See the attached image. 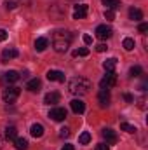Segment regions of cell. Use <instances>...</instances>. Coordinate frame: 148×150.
I'll list each match as a JSON object with an SVG mask.
<instances>
[{"instance_id":"5","label":"cell","mask_w":148,"mask_h":150,"mask_svg":"<svg viewBox=\"0 0 148 150\" xmlns=\"http://www.w3.org/2000/svg\"><path fill=\"white\" fill-rule=\"evenodd\" d=\"M113 35V30H111L110 26H106V25H99L98 28H96V37L99 38V40H106V38H110Z\"/></svg>"},{"instance_id":"26","label":"cell","mask_w":148,"mask_h":150,"mask_svg":"<svg viewBox=\"0 0 148 150\" xmlns=\"http://www.w3.org/2000/svg\"><path fill=\"white\" fill-rule=\"evenodd\" d=\"M141 74H143V68L141 67H132L131 68V77H140Z\"/></svg>"},{"instance_id":"1","label":"cell","mask_w":148,"mask_h":150,"mask_svg":"<svg viewBox=\"0 0 148 150\" xmlns=\"http://www.w3.org/2000/svg\"><path fill=\"white\" fill-rule=\"evenodd\" d=\"M72 38H73V35L70 32H65V30L54 32V35H52V47H54V51L56 52H66L70 44H72Z\"/></svg>"},{"instance_id":"33","label":"cell","mask_w":148,"mask_h":150,"mask_svg":"<svg viewBox=\"0 0 148 150\" xmlns=\"http://www.w3.org/2000/svg\"><path fill=\"white\" fill-rule=\"evenodd\" d=\"M5 7H7V9H11V11H12V9H16V7H18V5H16V2H12V0H11V2H9V0H7V2H5Z\"/></svg>"},{"instance_id":"23","label":"cell","mask_w":148,"mask_h":150,"mask_svg":"<svg viewBox=\"0 0 148 150\" xmlns=\"http://www.w3.org/2000/svg\"><path fill=\"white\" fill-rule=\"evenodd\" d=\"M105 5H106V9H110V11H115V9H118V5H120V2L118 0H101Z\"/></svg>"},{"instance_id":"13","label":"cell","mask_w":148,"mask_h":150,"mask_svg":"<svg viewBox=\"0 0 148 150\" xmlns=\"http://www.w3.org/2000/svg\"><path fill=\"white\" fill-rule=\"evenodd\" d=\"M70 107H72V110L75 113H84V110H85V103L82 100H72Z\"/></svg>"},{"instance_id":"36","label":"cell","mask_w":148,"mask_h":150,"mask_svg":"<svg viewBox=\"0 0 148 150\" xmlns=\"http://www.w3.org/2000/svg\"><path fill=\"white\" fill-rule=\"evenodd\" d=\"M124 100H125L127 103H132V96H131V94H127V93L124 94Z\"/></svg>"},{"instance_id":"2","label":"cell","mask_w":148,"mask_h":150,"mask_svg":"<svg viewBox=\"0 0 148 150\" xmlns=\"http://www.w3.org/2000/svg\"><path fill=\"white\" fill-rule=\"evenodd\" d=\"M91 87H92L91 80H87V79H84V77H75V79L70 80V84H68L70 93L75 94V96H84V94H87V93L91 91Z\"/></svg>"},{"instance_id":"4","label":"cell","mask_w":148,"mask_h":150,"mask_svg":"<svg viewBox=\"0 0 148 150\" xmlns=\"http://www.w3.org/2000/svg\"><path fill=\"white\" fill-rule=\"evenodd\" d=\"M99 86H101V89H110L113 86H117V75H115V72H106V75L101 79Z\"/></svg>"},{"instance_id":"15","label":"cell","mask_w":148,"mask_h":150,"mask_svg":"<svg viewBox=\"0 0 148 150\" xmlns=\"http://www.w3.org/2000/svg\"><path fill=\"white\" fill-rule=\"evenodd\" d=\"M18 138V129L14 126H7L5 127V140L7 142H14Z\"/></svg>"},{"instance_id":"25","label":"cell","mask_w":148,"mask_h":150,"mask_svg":"<svg viewBox=\"0 0 148 150\" xmlns=\"http://www.w3.org/2000/svg\"><path fill=\"white\" fill-rule=\"evenodd\" d=\"M89 142H91V134H89V133H82V134L78 136V143H80V145H87Z\"/></svg>"},{"instance_id":"11","label":"cell","mask_w":148,"mask_h":150,"mask_svg":"<svg viewBox=\"0 0 148 150\" xmlns=\"http://www.w3.org/2000/svg\"><path fill=\"white\" fill-rule=\"evenodd\" d=\"M47 79L49 80H56V82H65V74L59 70H49L47 72Z\"/></svg>"},{"instance_id":"30","label":"cell","mask_w":148,"mask_h":150,"mask_svg":"<svg viewBox=\"0 0 148 150\" xmlns=\"http://www.w3.org/2000/svg\"><path fill=\"white\" fill-rule=\"evenodd\" d=\"M106 49H108L106 44H98V45H96V51H98V52H105Z\"/></svg>"},{"instance_id":"38","label":"cell","mask_w":148,"mask_h":150,"mask_svg":"<svg viewBox=\"0 0 148 150\" xmlns=\"http://www.w3.org/2000/svg\"><path fill=\"white\" fill-rule=\"evenodd\" d=\"M0 147H2V136H0Z\"/></svg>"},{"instance_id":"37","label":"cell","mask_w":148,"mask_h":150,"mask_svg":"<svg viewBox=\"0 0 148 150\" xmlns=\"http://www.w3.org/2000/svg\"><path fill=\"white\" fill-rule=\"evenodd\" d=\"M61 150H75V147H73V145H65Z\"/></svg>"},{"instance_id":"9","label":"cell","mask_w":148,"mask_h":150,"mask_svg":"<svg viewBox=\"0 0 148 150\" xmlns=\"http://www.w3.org/2000/svg\"><path fill=\"white\" fill-rule=\"evenodd\" d=\"M18 51L16 49H12V47H9V49H4L2 51V63H7V59H12V58H18Z\"/></svg>"},{"instance_id":"18","label":"cell","mask_w":148,"mask_h":150,"mask_svg":"<svg viewBox=\"0 0 148 150\" xmlns=\"http://www.w3.org/2000/svg\"><path fill=\"white\" fill-rule=\"evenodd\" d=\"M115 67H117V58H108L105 63H103V68L106 72H115Z\"/></svg>"},{"instance_id":"8","label":"cell","mask_w":148,"mask_h":150,"mask_svg":"<svg viewBox=\"0 0 148 150\" xmlns=\"http://www.w3.org/2000/svg\"><path fill=\"white\" fill-rule=\"evenodd\" d=\"M101 134H103V138L106 140V145H115V143H117V140H118L113 129H103V133H101Z\"/></svg>"},{"instance_id":"6","label":"cell","mask_w":148,"mask_h":150,"mask_svg":"<svg viewBox=\"0 0 148 150\" xmlns=\"http://www.w3.org/2000/svg\"><path fill=\"white\" fill-rule=\"evenodd\" d=\"M49 119H52V120H56V122H61V120H65L66 119V110L65 108H52L51 112H49Z\"/></svg>"},{"instance_id":"32","label":"cell","mask_w":148,"mask_h":150,"mask_svg":"<svg viewBox=\"0 0 148 150\" xmlns=\"http://www.w3.org/2000/svg\"><path fill=\"white\" fill-rule=\"evenodd\" d=\"M138 30H140V33H145V32H148V25L147 23H141V25L138 26Z\"/></svg>"},{"instance_id":"19","label":"cell","mask_w":148,"mask_h":150,"mask_svg":"<svg viewBox=\"0 0 148 150\" xmlns=\"http://www.w3.org/2000/svg\"><path fill=\"white\" fill-rule=\"evenodd\" d=\"M14 147L18 150H28V140L26 138H16L14 140Z\"/></svg>"},{"instance_id":"27","label":"cell","mask_w":148,"mask_h":150,"mask_svg":"<svg viewBox=\"0 0 148 150\" xmlns=\"http://www.w3.org/2000/svg\"><path fill=\"white\" fill-rule=\"evenodd\" d=\"M70 136V129L68 127H61L59 129V138H68Z\"/></svg>"},{"instance_id":"21","label":"cell","mask_w":148,"mask_h":150,"mask_svg":"<svg viewBox=\"0 0 148 150\" xmlns=\"http://www.w3.org/2000/svg\"><path fill=\"white\" fill-rule=\"evenodd\" d=\"M4 80L5 82H16V80H19V74L14 72V70H9L7 74L4 75Z\"/></svg>"},{"instance_id":"3","label":"cell","mask_w":148,"mask_h":150,"mask_svg":"<svg viewBox=\"0 0 148 150\" xmlns=\"http://www.w3.org/2000/svg\"><path fill=\"white\" fill-rule=\"evenodd\" d=\"M21 94V89L19 87H5L4 93H2V98L5 103H14Z\"/></svg>"},{"instance_id":"31","label":"cell","mask_w":148,"mask_h":150,"mask_svg":"<svg viewBox=\"0 0 148 150\" xmlns=\"http://www.w3.org/2000/svg\"><path fill=\"white\" fill-rule=\"evenodd\" d=\"M82 40H84V44H85V45H89V44H92V37H91V35H87V33H85V35L82 37Z\"/></svg>"},{"instance_id":"7","label":"cell","mask_w":148,"mask_h":150,"mask_svg":"<svg viewBox=\"0 0 148 150\" xmlns=\"http://www.w3.org/2000/svg\"><path fill=\"white\" fill-rule=\"evenodd\" d=\"M87 5L85 4H77L73 7V19H84L87 16Z\"/></svg>"},{"instance_id":"24","label":"cell","mask_w":148,"mask_h":150,"mask_svg":"<svg viewBox=\"0 0 148 150\" xmlns=\"http://www.w3.org/2000/svg\"><path fill=\"white\" fill-rule=\"evenodd\" d=\"M122 45H124L125 51H132V49H134V40H132V38H124Z\"/></svg>"},{"instance_id":"14","label":"cell","mask_w":148,"mask_h":150,"mask_svg":"<svg viewBox=\"0 0 148 150\" xmlns=\"http://www.w3.org/2000/svg\"><path fill=\"white\" fill-rule=\"evenodd\" d=\"M30 134L33 136V138H42L44 136V126L42 124H33L32 127H30Z\"/></svg>"},{"instance_id":"10","label":"cell","mask_w":148,"mask_h":150,"mask_svg":"<svg viewBox=\"0 0 148 150\" xmlns=\"http://www.w3.org/2000/svg\"><path fill=\"white\" fill-rule=\"evenodd\" d=\"M98 101L101 103V107H108V105H110V93H108V89H101V91H99Z\"/></svg>"},{"instance_id":"16","label":"cell","mask_w":148,"mask_h":150,"mask_svg":"<svg viewBox=\"0 0 148 150\" xmlns=\"http://www.w3.org/2000/svg\"><path fill=\"white\" fill-rule=\"evenodd\" d=\"M47 45H49V40L45 37H38L35 40V49H37L38 52H42V51H45L47 49Z\"/></svg>"},{"instance_id":"17","label":"cell","mask_w":148,"mask_h":150,"mask_svg":"<svg viewBox=\"0 0 148 150\" xmlns=\"http://www.w3.org/2000/svg\"><path fill=\"white\" fill-rule=\"evenodd\" d=\"M129 19H132V21H140V19H143V12H141L140 9L131 7V9H129Z\"/></svg>"},{"instance_id":"35","label":"cell","mask_w":148,"mask_h":150,"mask_svg":"<svg viewBox=\"0 0 148 150\" xmlns=\"http://www.w3.org/2000/svg\"><path fill=\"white\" fill-rule=\"evenodd\" d=\"M5 38H7V32H5V30H2V28H0V42H4V40H5Z\"/></svg>"},{"instance_id":"12","label":"cell","mask_w":148,"mask_h":150,"mask_svg":"<svg viewBox=\"0 0 148 150\" xmlns=\"http://www.w3.org/2000/svg\"><path fill=\"white\" fill-rule=\"evenodd\" d=\"M44 101H45L47 105H56V103H59V93H56V91L47 93L45 98H44Z\"/></svg>"},{"instance_id":"28","label":"cell","mask_w":148,"mask_h":150,"mask_svg":"<svg viewBox=\"0 0 148 150\" xmlns=\"http://www.w3.org/2000/svg\"><path fill=\"white\" fill-rule=\"evenodd\" d=\"M105 19L113 21V19H115V12H113V11H110V9H106V11H105Z\"/></svg>"},{"instance_id":"29","label":"cell","mask_w":148,"mask_h":150,"mask_svg":"<svg viewBox=\"0 0 148 150\" xmlns=\"http://www.w3.org/2000/svg\"><path fill=\"white\" fill-rule=\"evenodd\" d=\"M87 54H89V49L87 47H82V49L77 51V56H87Z\"/></svg>"},{"instance_id":"22","label":"cell","mask_w":148,"mask_h":150,"mask_svg":"<svg viewBox=\"0 0 148 150\" xmlns=\"http://www.w3.org/2000/svg\"><path fill=\"white\" fill-rule=\"evenodd\" d=\"M120 129L122 131H125V133H129V134H132V133H136L138 129H136V126H132V124H129V122H122L120 124Z\"/></svg>"},{"instance_id":"34","label":"cell","mask_w":148,"mask_h":150,"mask_svg":"<svg viewBox=\"0 0 148 150\" xmlns=\"http://www.w3.org/2000/svg\"><path fill=\"white\" fill-rule=\"evenodd\" d=\"M96 150H110V147H108L106 143H98V145H96Z\"/></svg>"},{"instance_id":"20","label":"cell","mask_w":148,"mask_h":150,"mask_svg":"<svg viewBox=\"0 0 148 150\" xmlns=\"http://www.w3.org/2000/svg\"><path fill=\"white\" fill-rule=\"evenodd\" d=\"M40 86H42V84H40V80H38V79H32V80H28V84H26V89L35 93V91H38V89H40Z\"/></svg>"}]
</instances>
